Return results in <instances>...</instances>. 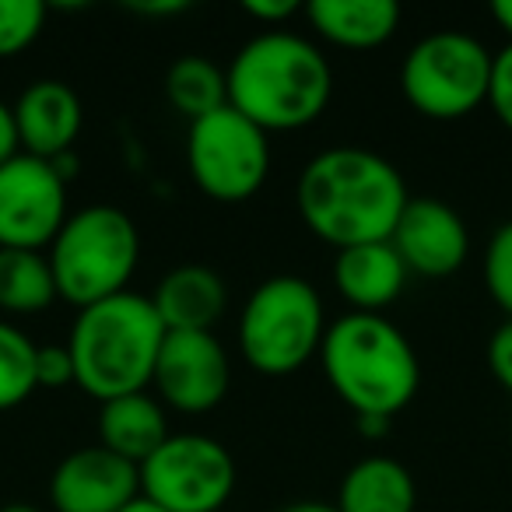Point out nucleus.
I'll return each mask as SVG.
<instances>
[{"mask_svg": "<svg viewBox=\"0 0 512 512\" xmlns=\"http://www.w3.org/2000/svg\"><path fill=\"white\" fill-rule=\"evenodd\" d=\"M407 200L411 193L397 165L355 144L313 155L295 183L302 225L337 253L365 242H390Z\"/></svg>", "mask_w": 512, "mask_h": 512, "instance_id": "nucleus-1", "label": "nucleus"}, {"mask_svg": "<svg viewBox=\"0 0 512 512\" xmlns=\"http://www.w3.org/2000/svg\"><path fill=\"white\" fill-rule=\"evenodd\" d=\"M228 106L264 134L316 123L334 95V71L320 46L295 32H260L232 57L225 71Z\"/></svg>", "mask_w": 512, "mask_h": 512, "instance_id": "nucleus-2", "label": "nucleus"}, {"mask_svg": "<svg viewBox=\"0 0 512 512\" xmlns=\"http://www.w3.org/2000/svg\"><path fill=\"white\" fill-rule=\"evenodd\" d=\"M316 358L355 418L393 421L421 386L418 351L383 313H344L327 327Z\"/></svg>", "mask_w": 512, "mask_h": 512, "instance_id": "nucleus-3", "label": "nucleus"}, {"mask_svg": "<svg viewBox=\"0 0 512 512\" xmlns=\"http://www.w3.org/2000/svg\"><path fill=\"white\" fill-rule=\"evenodd\" d=\"M165 334L169 330L158 320L151 299L137 292H120L106 302L78 309L67 334L74 386H81L99 404L127 393H144L155 376Z\"/></svg>", "mask_w": 512, "mask_h": 512, "instance_id": "nucleus-4", "label": "nucleus"}, {"mask_svg": "<svg viewBox=\"0 0 512 512\" xmlns=\"http://www.w3.org/2000/svg\"><path fill=\"white\" fill-rule=\"evenodd\" d=\"M57 295L78 309L130 292L141 260V232L134 218L113 204L74 211L46 249Z\"/></svg>", "mask_w": 512, "mask_h": 512, "instance_id": "nucleus-5", "label": "nucleus"}, {"mask_svg": "<svg viewBox=\"0 0 512 512\" xmlns=\"http://www.w3.org/2000/svg\"><path fill=\"white\" fill-rule=\"evenodd\" d=\"M327 309L313 281L299 274H274L249 292L239 309L235 337L239 355L260 376H292L320 355L327 334Z\"/></svg>", "mask_w": 512, "mask_h": 512, "instance_id": "nucleus-6", "label": "nucleus"}, {"mask_svg": "<svg viewBox=\"0 0 512 512\" xmlns=\"http://www.w3.org/2000/svg\"><path fill=\"white\" fill-rule=\"evenodd\" d=\"M491 50L467 32H432L407 50L400 92L425 120H463L488 102Z\"/></svg>", "mask_w": 512, "mask_h": 512, "instance_id": "nucleus-7", "label": "nucleus"}, {"mask_svg": "<svg viewBox=\"0 0 512 512\" xmlns=\"http://www.w3.org/2000/svg\"><path fill=\"white\" fill-rule=\"evenodd\" d=\"M186 169L204 197L242 204L264 190L271 176V134L232 106H221L186 130Z\"/></svg>", "mask_w": 512, "mask_h": 512, "instance_id": "nucleus-8", "label": "nucleus"}, {"mask_svg": "<svg viewBox=\"0 0 512 512\" xmlns=\"http://www.w3.org/2000/svg\"><path fill=\"white\" fill-rule=\"evenodd\" d=\"M137 474L141 495L165 512H221L239 481L225 442L200 432H172Z\"/></svg>", "mask_w": 512, "mask_h": 512, "instance_id": "nucleus-9", "label": "nucleus"}, {"mask_svg": "<svg viewBox=\"0 0 512 512\" xmlns=\"http://www.w3.org/2000/svg\"><path fill=\"white\" fill-rule=\"evenodd\" d=\"M67 218V179L57 165L25 151L0 165V249L46 253Z\"/></svg>", "mask_w": 512, "mask_h": 512, "instance_id": "nucleus-10", "label": "nucleus"}, {"mask_svg": "<svg viewBox=\"0 0 512 512\" xmlns=\"http://www.w3.org/2000/svg\"><path fill=\"white\" fill-rule=\"evenodd\" d=\"M155 397L165 411L207 414L228 397L232 362L214 334H165L155 362Z\"/></svg>", "mask_w": 512, "mask_h": 512, "instance_id": "nucleus-11", "label": "nucleus"}, {"mask_svg": "<svg viewBox=\"0 0 512 512\" xmlns=\"http://www.w3.org/2000/svg\"><path fill=\"white\" fill-rule=\"evenodd\" d=\"M407 274L428 281L453 278L470 256V232L460 211L435 197H411L390 235Z\"/></svg>", "mask_w": 512, "mask_h": 512, "instance_id": "nucleus-12", "label": "nucleus"}, {"mask_svg": "<svg viewBox=\"0 0 512 512\" xmlns=\"http://www.w3.org/2000/svg\"><path fill=\"white\" fill-rule=\"evenodd\" d=\"M141 495V474L106 446H81L57 463L50 505L57 512H120Z\"/></svg>", "mask_w": 512, "mask_h": 512, "instance_id": "nucleus-13", "label": "nucleus"}, {"mask_svg": "<svg viewBox=\"0 0 512 512\" xmlns=\"http://www.w3.org/2000/svg\"><path fill=\"white\" fill-rule=\"evenodd\" d=\"M18 144L25 155L36 158H64L74 151L81 127H85V109L67 81L39 78L18 95L15 102Z\"/></svg>", "mask_w": 512, "mask_h": 512, "instance_id": "nucleus-14", "label": "nucleus"}, {"mask_svg": "<svg viewBox=\"0 0 512 512\" xmlns=\"http://www.w3.org/2000/svg\"><path fill=\"white\" fill-rule=\"evenodd\" d=\"M151 306L169 334H214L228 309V285L214 267L183 264L158 281Z\"/></svg>", "mask_w": 512, "mask_h": 512, "instance_id": "nucleus-15", "label": "nucleus"}, {"mask_svg": "<svg viewBox=\"0 0 512 512\" xmlns=\"http://www.w3.org/2000/svg\"><path fill=\"white\" fill-rule=\"evenodd\" d=\"M407 267L390 242H365L341 249L334 260V288L351 313H383L404 295Z\"/></svg>", "mask_w": 512, "mask_h": 512, "instance_id": "nucleus-16", "label": "nucleus"}, {"mask_svg": "<svg viewBox=\"0 0 512 512\" xmlns=\"http://www.w3.org/2000/svg\"><path fill=\"white\" fill-rule=\"evenodd\" d=\"M313 32L341 50H379L390 43L400 25V8L393 0H313L306 4Z\"/></svg>", "mask_w": 512, "mask_h": 512, "instance_id": "nucleus-17", "label": "nucleus"}, {"mask_svg": "<svg viewBox=\"0 0 512 512\" xmlns=\"http://www.w3.org/2000/svg\"><path fill=\"white\" fill-rule=\"evenodd\" d=\"M169 435L172 428L165 404L148 390L106 400L99 407V446L130 460L134 467H141Z\"/></svg>", "mask_w": 512, "mask_h": 512, "instance_id": "nucleus-18", "label": "nucleus"}, {"mask_svg": "<svg viewBox=\"0 0 512 512\" xmlns=\"http://www.w3.org/2000/svg\"><path fill=\"white\" fill-rule=\"evenodd\" d=\"M337 512H414L418 484L393 456H365L337 488Z\"/></svg>", "mask_w": 512, "mask_h": 512, "instance_id": "nucleus-19", "label": "nucleus"}, {"mask_svg": "<svg viewBox=\"0 0 512 512\" xmlns=\"http://www.w3.org/2000/svg\"><path fill=\"white\" fill-rule=\"evenodd\" d=\"M57 299L50 256L36 249H0V313L36 316Z\"/></svg>", "mask_w": 512, "mask_h": 512, "instance_id": "nucleus-20", "label": "nucleus"}, {"mask_svg": "<svg viewBox=\"0 0 512 512\" xmlns=\"http://www.w3.org/2000/svg\"><path fill=\"white\" fill-rule=\"evenodd\" d=\"M165 99L190 123L218 113L221 106H228L225 71L207 57H179L165 74Z\"/></svg>", "mask_w": 512, "mask_h": 512, "instance_id": "nucleus-21", "label": "nucleus"}, {"mask_svg": "<svg viewBox=\"0 0 512 512\" xmlns=\"http://www.w3.org/2000/svg\"><path fill=\"white\" fill-rule=\"evenodd\" d=\"M36 348L22 327L0 320V411H15L39 390Z\"/></svg>", "mask_w": 512, "mask_h": 512, "instance_id": "nucleus-22", "label": "nucleus"}, {"mask_svg": "<svg viewBox=\"0 0 512 512\" xmlns=\"http://www.w3.org/2000/svg\"><path fill=\"white\" fill-rule=\"evenodd\" d=\"M50 8L43 0H0V60L22 57L46 29Z\"/></svg>", "mask_w": 512, "mask_h": 512, "instance_id": "nucleus-23", "label": "nucleus"}, {"mask_svg": "<svg viewBox=\"0 0 512 512\" xmlns=\"http://www.w3.org/2000/svg\"><path fill=\"white\" fill-rule=\"evenodd\" d=\"M484 288L505 320H512V221L498 225L484 246Z\"/></svg>", "mask_w": 512, "mask_h": 512, "instance_id": "nucleus-24", "label": "nucleus"}, {"mask_svg": "<svg viewBox=\"0 0 512 512\" xmlns=\"http://www.w3.org/2000/svg\"><path fill=\"white\" fill-rule=\"evenodd\" d=\"M495 120L505 130H512V43H505L498 53H491V81H488V102Z\"/></svg>", "mask_w": 512, "mask_h": 512, "instance_id": "nucleus-25", "label": "nucleus"}, {"mask_svg": "<svg viewBox=\"0 0 512 512\" xmlns=\"http://www.w3.org/2000/svg\"><path fill=\"white\" fill-rule=\"evenodd\" d=\"M36 383L39 390H57L74 383V358L64 344H39L36 348Z\"/></svg>", "mask_w": 512, "mask_h": 512, "instance_id": "nucleus-26", "label": "nucleus"}, {"mask_svg": "<svg viewBox=\"0 0 512 512\" xmlns=\"http://www.w3.org/2000/svg\"><path fill=\"white\" fill-rule=\"evenodd\" d=\"M488 365H491V376L502 383V390L512 393V320H505L502 327L491 334Z\"/></svg>", "mask_w": 512, "mask_h": 512, "instance_id": "nucleus-27", "label": "nucleus"}, {"mask_svg": "<svg viewBox=\"0 0 512 512\" xmlns=\"http://www.w3.org/2000/svg\"><path fill=\"white\" fill-rule=\"evenodd\" d=\"M242 11H246L253 22L267 25V32H274V25L288 22V18L299 15V11H306V8H302L299 0H246Z\"/></svg>", "mask_w": 512, "mask_h": 512, "instance_id": "nucleus-28", "label": "nucleus"}, {"mask_svg": "<svg viewBox=\"0 0 512 512\" xmlns=\"http://www.w3.org/2000/svg\"><path fill=\"white\" fill-rule=\"evenodd\" d=\"M22 151V144H18V123H15V106H8V102L0 99V165L11 162V158Z\"/></svg>", "mask_w": 512, "mask_h": 512, "instance_id": "nucleus-29", "label": "nucleus"}, {"mask_svg": "<svg viewBox=\"0 0 512 512\" xmlns=\"http://www.w3.org/2000/svg\"><path fill=\"white\" fill-rule=\"evenodd\" d=\"M130 11L144 18H158V15H179V11H190L186 0H144V4H130Z\"/></svg>", "mask_w": 512, "mask_h": 512, "instance_id": "nucleus-30", "label": "nucleus"}, {"mask_svg": "<svg viewBox=\"0 0 512 512\" xmlns=\"http://www.w3.org/2000/svg\"><path fill=\"white\" fill-rule=\"evenodd\" d=\"M491 18H495L498 29H502L512 43V0H495V4H491Z\"/></svg>", "mask_w": 512, "mask_h": 512, "instance_id": "nucleus-31", "label": "nucleus"}, {"mask_svg": "<svg viewBox=\"0 0 512 512\" xmlns=\"http://www.w3.org/2000/svg\"><path fill=\"white\" fill-rule=\"evenodd\" d=\"M393 421L390 418H358V432L365 435V439H383L386 432H390Z\"/></svg>", "mask_w": 512, "mask_h": 512, "instance_id": "nucleus-32", "label": "nucleus"}, {"mask_svg": "<svg viewBox=\"0 0 512 512\" xmlns=\"http://www.w3.org/2000/svg\"><path fill=\"white\" fill-rule=\"evenodd\" d=\"M278 512H337V505L334 502H316V498H306V502L281 505Z\"/></svg>", "mask_w": 512, "mask_h": 512, "instance_id": "nucleus-33", "label": "nucleus"}, {"mask_svg": "<svg viewBox=\"0 0 512 512\" xmlns=\"http://www.w3.org/2000/svg\"><path fill=\"white\" fill-rule=\"evenodd\" d=\"M120 512H165V509H162V505H155V502H151V498L137 495L134 502H127V505H123Z\"/></svg>", "mask_w": 512, "mask_h": 512, "instance_id": "nucleus-34", "label": "nucleus"}, {"mask_svg": "<svg viewBox=\"0 0 512 512\" xmlns=\"http://www.w3.org/2000/svg\"><path fill=\"white\" fill-rule=\"evenodd\" d=\"M0 512H43V509H36V505H29V502H11V505H4Z\"/></svg>", "mask_w": 512, "mask_h": 512, "instance_id": "nucleus-35", "label": "nucleus"}]
</instances>
